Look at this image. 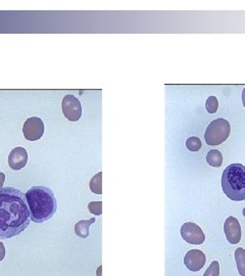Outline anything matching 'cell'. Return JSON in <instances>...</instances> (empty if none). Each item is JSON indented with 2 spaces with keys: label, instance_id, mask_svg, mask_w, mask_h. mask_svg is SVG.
<instances>
[{
  "label": "cell",
  "instance_id": "obj_3",
  "mask_svg": "<svg viewBox=\"0 0 245 276\" xmlns=\"http://www.w3.org/2000/svg\"><path fill=\"white\" fill-rule=\"evenodd\" d=\"M222 188L226 196L234 201L245 200V166L232 164L223 172Z\"/></svg>",
  "mask_w": 245,
  "mask_h": 276
},
{
  "label": "cell",
  "instance_id": "obj_10",
  "mask_svg": "<svg viewBox=\"0 0 245 276\" xmlns=\"http://www.w3.org/2000/svg\"><path fill=\"white\" fill-rule=\"evenodd\" d=\"M28 162V152L24 147H16L10 151L8 156V165L13 170H20L25 168Z\"/></svg>",
  "mask_w": 245,
  "mask_h": 276
},
{
  "label": "cell",
  "instance_id": "obj_8",
  "mask_svg": "<svg viewBox=\"0 0 245 276\" xmlns=\"http://www.w3.org/2000/svg\"><path fill=\"white\" fill-rule=\"evenodd\" d=\"M206 255L200 250H191L185 255V258H184V264H185L186 268L193 272L200 271L203 268L204 264H206Z\"/></svg>",
  "mask_w": 245,
  "mask_h": 276
},
{
  "label": "cell",
  "instance_id": "obj_13",
  "mask_svg": "<svg viewBox=\"0 0 245 276\" xmlns=\"http://www.w3.org/2000/svg\"><path fill=\"white\" fill-rule=\"evenodd\" d=\"M90 190L95 194H102V172H99L91 178L89 183Z\"/></svg>",
  "mask_w": 245,
  "mask_h": 276
},
{
  "label": "cell",
  "instance_id": "obj_1",
  "mask_svg": "<svg viewBox=\"0 0 245 276\" xmlns=\"http://www.w3.org/2000/svg\"><path fill=\"white\" fill-rule=\"evenodd\" d=\"M31 223L25 193L15 187L0 190V239H9L22 233Z\"/></svg>",
  "mask_w": 245,
  "mask_h": 276
},
{
  "label": "cell",
  "instance_id": "obj_17",
  "mask_svg": "<svg viewBox=\"0 0 245 276\" xmlns=\"http://www.w3.org/2000/svg\"><path fill=\"white\" fill-rule=\"evenodd\" d=\"M88 210L91 214L98 216L102 214V202H92L88 204Z\"/></svg>",
  "mask_w": 245,
  "mask_h": 276
},
{
  "label": "cell",
  "instance_id": "obj_21",
  "mask_svg": "<svg viewBox=\"0 0 245 276\" xmlns=\"http://www.w3.org/2000/svg\"><path fill=\"white\" fill-rule=\"evenodd\" d=\"M101 271H102V266H99L98 269H97V271H96V275H97V276H102Z\"/></svg>",
  "mask_w": 245,
  "mask_h": 276
},
{
  "label": "cell",
  "instance_id": "obj_20",
  "mask_svg": "<svg viewBox=\"0 0 245 276\" xmlns=\"http://www.w3.org/2000/svg\"><path fill=\"white\" fill-rule=\"evenodd\" d=\"M4 181H5V174L2 173V172H0V190L3 188Z\"/></svg>",
  "mask_w": 245,
  "mask_h": 276
},
{
  "label": "cell",
  "instance_id": "obj_22",
  "mask_svg": "<svg viewBox=\"0 0 245 276\" xmlns=\"http://www.w3.org/2000/svg\"><path fill=\"white\" fill-rule=\"evenodd\" d=\"M242 102H243V106L245 108V88L243 89V92H242Z\"/></svg>",
  "mask_w": 245,
  "mask_h": 276
},
{
  "label": "cell",
  "instance_id": "obj_7",
  "mask_svg": "<svg viewBox=\"0 0 245 276\" xmlns=\"http://www.w3.org/2000/svg\"><path fill=\"white\" fill-rule=\"evenodd\" d=\"M181 235L183 239L190 244H201L206 240V235L202 229L193 222H187L182 225Z\"/></svg>",
  "mask_w": 245,
  "mask_h": 276
},
{
  "label": "cell",
  "instance_id": "obj_23",
  "mask_svg": "<svg viewBox=\"0 0 245 276\" xmlns=\"http://www.w3.org/2000/svg\"><path fill=\"white\" fill-rule=\"evenodd\" d=\"M243 216H244V217H245V208H244V209H243Z\"/></svg>",
  "mask_w": 245,
  "mask_h": 276
},
{
  "label": "cell",
  "instance_id": "obj_2",
  "mask_svg": "<svg viewBox=\"0 0 245 276\" xmlns=\"http://www.w3.org/2000/svg\"><path fill=\"white\" fill-rule=\"evenodd\" d=\"M31 214V221L43 223L53 217L57 210V202L53 191L45 186H33L26 193Z\"/></svg>",
  "mask_w": 245,
  "mask_h": 276
},
{
  "label": "cell",
  "instance_id": "obj_9",
  "mask_svg": "<svg viewBox=\"0 0 245 276\" xmlns=\"http://www.w3.org/2000/svg\"><path fill=\"white\" fill-rule=\"evenodd\" d=\"M224 232L226 234V238L229 243H239L241 239V226L239 221L236 218L230 216L226 219L224 224Z\"/></svg>",
  "mask_w": 245,
  "mask_h": 276
},
{
  "label": "cell",
  "instance_id": "obj_15",
  "mask_svg": "<svg viewBox=\"0 0 245 276\" xmlns=\"http://www.w3.org/2000/svg\"><path fill=\"white\" fill-rule=\"evenodd\" d=\"M201 140L198 137L192 136L186 141V147L191 151H198L201 148Z\"/></svg>",
  "mask_w": 245,
  "mask_h": 276
},
{
  "label": "cell",
  "instance_id": "obj_16",
  "mask_svg": "<svg viewBox=\"0 0 245 276\" xmlns=\"http://www.w3.org/2000/svg\"><path fill=\"white\" fill-rule=\"evenodd\" d=\"M206 109L210 114H214L219 109V101L216 96H210L206 102Z\"/></svg>",
  "mask_w": 245,
  "mask_h": 276
},
{
  "label": "cell",
  "instance_id": "obj_5",
  "mask_svg": "<svg viewBox=\"0 0 245 276\" xmlns=\"http://www.w3.org/2000/svg\"><path fill=\"white\" fill-rule=\"evenodd\" d=\"M23 134L29 141L39 140L44 134V123L38 117L28 118L23 126Z\"/></svg>",
  "mask_w": 245,
  "mask_h": 276
},
{
  "label": "cell",
  "instance_id": "obj_6",
  "mask_svg": "<svg viewBox=\"0 0 245 276\" xmlns=\"http://www.w3.org/2000/svg\"><path fill=\"white\" fill-rule=\"evenodd\" d=\"M64 116L70 122H77L82 117V105L80 100L71 94L66 95L61 102Z\"/></svg>",
  "mask_w": 245,
  "mask_h": 276
},
{
  "label": "cell",
  "instance_id": "obj_19",
  "mask_svg": "<svg viewBox=\"0 0 245 276\" xmlns=\"http://www.w3.org/2000/svg\"><path fill=\"white\" fill-rule=\"evenodd\" d=\"M5 257V247L4 244L0 241V262H1Z\"/></svg>",
  "mask_w": 245,
  "mask_h": 276
},
{
  "label": "cell",
  "instance_id": "obj_4",
  "mask_svg": "<svg viewBox=\"0 0 245 276\" xmlns=\"http://www.w3.org/2000/svg\"><path fill=\"white\" fill-rule=\"evenodd\" d=\"M231 126L229 122L225 119L219 118L213 120L207 128L204 139L209 146H220L226 141L230 135Z\"/></svg>",
  "mask_w": 245,
  "mask_h": 276
},
{
  "label": "cell",
  "instance_id": "obj_11",
  "mask_svg": "<svg viewBox=\"0 0 245 276\" xmlns=\"http://www.w3.org/2000/svg\"><path fill=\"white\" fill-rule=\"evenodd\" d=\"M95 219L91 218L88 220H81L75 225V233L81 239H87L89 237V229L93 223H95Z\"/></svg>",
  "mask_w": 245,
  "mask_h": 276
},
{
  "label": "cell",
  "instance_id": "obj_12",
  "mask_svg": "<svg viewBox=\"0 0 245 276\" xmlns=\"http://www.w3.org/2000/svg\"><path fill=\"white\" fill-rule=\"evenodd\" d=\"M207 162L211 167H221L223 164V156L220 150L211 149L207 155Z\"/></svg>",
  "mask_w": 245,
  "mask_h": 276
},
{
  "label": "cell",
  "instance_id": "obj_14",
  "mask_svg": "<svg viewBox=\"0 0 245 276\" xmlns=\"http://www.w3.org/2000/svg\"><path fill=\"white\" fill-rule=\"evenodd\" d=\"M235 260H236L238 272L241 276H245V250L238 248L235 251Z\"/></svg>",
  "mask_w": 245,
  "mask_h": 276
},
{
  "label": "cell",
  "instance_id": "obj_18",
  "mask_svg": "<svg viewBox=\"0 0 245 276\" xmlns=\"http://www.w3.org/2000/svg\"><path fill=\"white\" fill-rule=\"evenodd\" d=\"M220 275V265L218 261H213L203 276H219Z\"/></svg>",
  "mask_w": 245,
  "mask_h": 276
}]
</instances>
